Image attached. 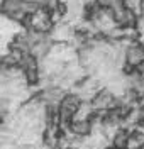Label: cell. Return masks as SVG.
Returning <instances> with one entry per match:
<instances>
[{
	"mask_svg": "<svg viewBox=\"0 0 144 149\" xmlns=\"http://www.w3.org/2000/svg\"><path fill=\"white\" fill-rule=\"evenodd\" d=\"M114 148H129V129L127 127H119L115 130V134L112 136V142Z\"/></svg>",
	"mask_w": 144,
	"mask_h": 149,
	"instance_id": "obj_1",
	"label": "cell"
}]
</instances>
